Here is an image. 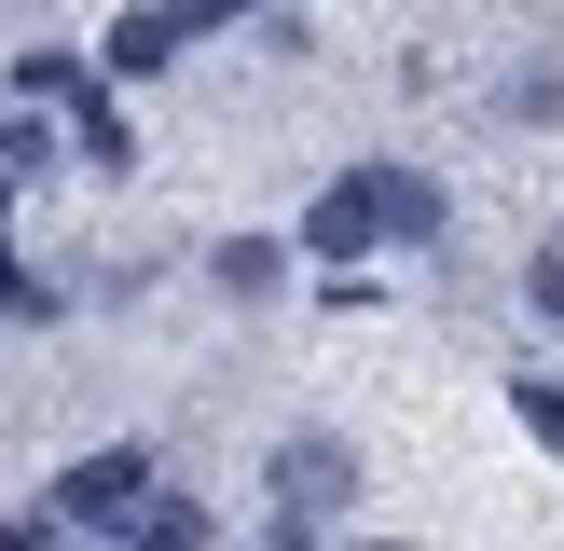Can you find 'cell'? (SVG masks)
Masks as SVG:
<instances>
[{
    "instance_id": "5",
    "label": "cell",
    "mask_w": 564,
    "mask_h": 551,
    "mask_svg": "<svg viewBox=\"0 0 564 551\" xmlns=\"http://www.w3.org/2000/svg\"><path fill=\"white\" fill-rule=\"evenodd\" d=\"M124 538H138V551H207V510H193V496H138Z\"/></svg>"
},
{
    "instance_id": "7",
    "label": "cell",
    "mask_w": 564,
    "mask_h": 551,
    "mask_svg": "<svg viewBox=\"0 0 564 551\" xmlns=\"http://www.w3.org/2000/svg\"><path fill=\"white\" fill-rule=\"evenodd\" d=\"M14 83H28V97H97V69H83V55H14Z\"/></svg>"
},
{
    "instance_id": "4",
    "label": "cell",
    "mask_w": 564,
    "mask_h": 551,
    "mask_svg": "<svg viewBox=\"0 0 564 551\" xmlns=\"http://www.w3.org/2000/svg\"><path fill=\"white\" fill-rule=\"evenodd\" d=\"M345 483H358V468H345V441H290V455H275V510H290V523L345 510Z\"/></svg>"
},
{
    "instance_id": "1",
    "label": "cell",
    "mask_w": 564,
    "mask_h": 551,
    "mask_svg": "<svg viewBox=\"0 0 564 551\" xmlns=\"http://www.w3.org/2000/svg\"><path fill=\"white\" fill-rule=\"evenodd\" d=\"M138 496H152V455H138V441H97V455H69V468H55L42 523H69V538H124V523H138Z\"/></svg>"
},
{
    "instance_id": "2",
    "label": "cell",
    "mask_w": 564,
    "mask_h": 551,
    "mask_svg": "<svg viewBox=\"0 0 564 551\" xmlns=\"http://www.w3.org/2000/svg\"><path fill=\"white\" fill-rule=\"evenodd\" d=\"M235 14H248V0H138V14L110 28L97 69H110V83H152V69H180V55L207 42V28H235Z\"/></svg>"
},
{
    "instance_id": "10",
    "label": "cell",
    "mask_w": 564,
    "mask_h": 551,
    "mask_svg": "<svg viewBox=\"0 0 564 551\" xmlns=\"http://www.w3.org/2000/svg\"><path fill=\"white\" fill-rule=\"evenodd\" d=\"M0 317H55V290H42V276L14 262V248H0Z\"/></svg>"
},
{
    "instance_id": "9",
    "label": "cell",
    "mask_w": 564,
    "mask_h": 551,
    "mask_svg": "<svg viewBox=\"0 0 564 551\" xmlns=\"http://www.w3.org/2000/svg\"><path fill=\"white\" fill-rule=\"evenodd\" d=\"M510 413H523V428H538L551 455H564V386H538V372H523V386H510Z\"/></svg>"
},
{
    "instance_id": "11",
    "label": "cell",
    "mask_w": 564,
    "mask_h": 551,
    "mask_svg": "<svg viewBox=\"0 0 564 551\" xmlns=\"http://www.w3.org/2000/svg\"><path fill=\"white\" fill-rule=\"evenodd\" d=\"M0 551H55V538H42V523H0Z\"/></svg>"
},
{
    "instance_id": "8",
    "label": "cell",
    "mask_w": 564,
    "mask_h": 551,
    "mask_svg": "<svg viewBox=\"0 0 564 551\" xmlns=\"http://www.w3.org/2000/svg\"><path fill=\"white\" fill-rule=\"evenodd\" d=\"M69 110H83V165H138V152H124V110H110V97H69Z\"/></svg>"
},
{
    "instance_id": "3",
    "label": "cell",
    "mask_w": 564,
    "mask_h": 551,
    "mask_svg": "<svg viewBox=\"0 0 564 551\" xmlns=\"http://www.w3.org/2000/svg\"><path fill=\"white\" fill-rule=\"evenodd\" d=\"M400 180L413 165H345V180L303 207V248H317V262H358L372 235H400Z\"/></svg>"
},
{
    "instance_id": "12",
    "label": "cell",
    "mask_w": 564,
    "mask_h": 551,
    "mask_svg": "<svg viewBox=\"0 0 564 551\" xmlns=\"http://www.w3.org/2000/svg\"><path fill=\"white\" fill-rule=\"evenodd\" d=\"M0 207H14V180H0Z\"/></svg>"
},
{
    "instance_id": "6",
    "label": "cell",
    "mask_w": 564,
    "mask_h": 551,
    "mask_svg": "<svg viewBox=\"0 0 564 551\" xmlns=\"http://www.w3.org/2000/svg\"><path fill=\"white\" fill-rule=\"evenodd\" d=\"M207 276H220V290H235V303H262V290H275V276H290V262H275V248H262V235H235V248H220V262H207Z\"/></svg>"
}]
</instances>
